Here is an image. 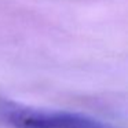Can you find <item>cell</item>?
Returning a JSON list of instances; mask_svg holds the SVG:
<instances>
[{
  "label": "cell",
  "mask_w": 128,
  "mask_h": 128,
  "mask_svg": "<svg viewBox=\"0 0 128 128\" xmlns=\"http://www.w3.org/2000/svg\"><path fill=\"white\" fill-rule=\"evenodd\" d=\"M0 118L11 128H77L88 117L70 112L39 109L11 100H2Z\"/></svg>",
  "instance_id": "6da1fadb"
},
{
  "label": "cell",
  "mask_w": 128,
  "mask_h": 128,
  "mask_svg": "<svg viewBox=\"0 0 128 128\" xmlns=\"http://www.w3.org/2000/svg\"><path fill=\"white\" fill-rule=\"evenodd\" d=\"M77 128H108V127L99 124L98 121H95V120H92V118H88L83 125H80V127H77Z\"/></svg>",
  "instance_id": "7a4b0ae2"
}]
</instances>
